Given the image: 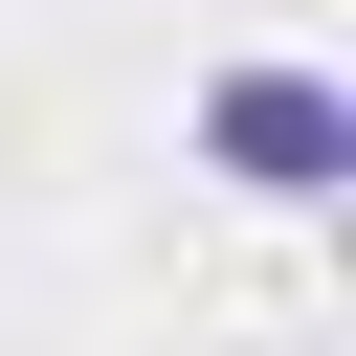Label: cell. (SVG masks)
<instances>
[{"label":"cell","mask_w":356,"mask_h":356,"mask_svg":"<svg viewBox=\"0 0 356 356\" xmlns=\"http://www.w3.org/2000/svg\"><path fill=\"white\" fill-rule=\"evenodd\" d=\"M200 156H222L245 200H334V178H356V111H334V67H222V89H200Z\"/></svg>","instance_id":"6da1fadb"}]
</instances>
